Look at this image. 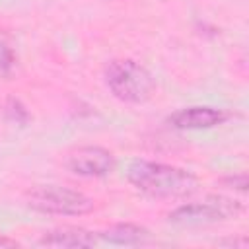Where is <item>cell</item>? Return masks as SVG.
Returning <instances> with one entry per match:
<instances>
[{"instance_id": "5", "label": "cell", "mask_w": 249, "mask_h": 249, "mask_svg": "<svg viewBox=\"0 0 249 249\" xmlns=\"http://www.w3.org/2000/svg\"><path fill=\"white\" fill-rule=\"evenodd\" d=\"M66 165L82 177H103L115 167V158L101 146H82L68 156Z\"/></svg>"}, {"instance_id": "10", "label": "cell", "mask_w": 249, "mask_h": 249, "mask_svg": "<svg viewBox=\"0 0 249 249\" xmlns=\"http://www.w3.org/2000/svg\"><path fill=\"white\" fill-rule=\"evenodd\" d=\"M6 113H8V117H10L12 121H16V123H25V121H27V111H25V107H23L18 99H10V101H8Z\"/></svg>"}, {"instance_id": "4", "label": "cell", "mask_w": 249, "mask_h": 249, "mask_svg": "<svg viewBox=\"0 0 249 249\" xmlns=\"http://www.w3.org/2000/svg\"><path fill=\"white\" fill-rule=\"evenodd\" d=\"M241 204L224 196H210L204 202H191L175 208L169 214V222L179 226H206L235 218L241 212Z\"/></svg>"}, {"instance_id": "9", "label": "cell", "mask_w": 249, "mask_h": 249, "mask_svg": "<svg viewBox=\"0 0 249 249\" xmlns=\"http://www.w3.org/2000/svg\"><path fill=\"white\" fill-rule=\"evenodd\" d=\"M16 66V53L12 49L10 37L0 31V78H8Z\"/></svg>"}, {"instance_id": "2", "label": "cell", "mask_w": 249, "mask_h": 249, "mask_svg": "<svg viewBox=\"0 0 249 249\" xmlns=\"http://www.w3.org/2000/svg\"><path fill=\"white\" fill-rule=\"evenodd\" d=\"M105 82L111 93L124 103H144L156 88L152 74L130 58L111 60L105 68Z\"/></svg>"}, {"instance_id": "8", "label": "cell", "mask_w": 249, "mask_h": 249, "mask_svg": "<svg viewBox=\"0 0 249 249\" xmlns=\"http://www.w3.org/2000/svg\"><path fill=\"white\" fill-rule=\"evenodd\" d=\"M99 237L113 245H138L148 239V230L136 224H115L99 231Z\"/></svg>"}, {"instance_id": "3", "label": "cell", "mask_w": 249, "mask_h": 249, "mask_svg": "<svg viewBox=\"0 0 249 249\" xmlns=\"http://www.w3.org/2000/svg\"><path fill=\"white\" fill-rule=\"evenodd\" d=\"M27 202L37 212L56 216H84L93 210V200L89 196L58 185L33 189L27 196Z\"/></svg>"}, {"instance_id": "7", "label": "cell", "mask_w": 249, "mask_h": 249, "mask_svg": "<svg viewBox=\"0 0 249 249\" xmlns=\"http://www.w3.org/2000/svg\"><path fill=\"white\" fill-rule=\"evenodd\" d=\"M95 233L82 230V228H72V226H64V228H56L47 231L41 239L39 245H47V247H93L97 243Z\"/></svg>"}, {"instance_id": "11", "label": "cell", "mask_w": 249, "mask_h": 249, "mask_svg": "<svg viewBox=\"0 0 249 249\" xmlns=\"http://www.w3.org/2000/svg\"><path fill=\"white\" fill-rule=\"evenodd\" d=\"M0 247H18V241H16V239H10V237L0 235Z\"/></svg>"}, {"instance_id": "6", "label": "cell", "mask_w": 249, "mask_h": 249, "mask_svg": "<svg viewBox=\"0 0 249 249\" xmlns=\"http://www.w3.org/2000/svg\"><path fill=\"white\" fill-rule=\"evenodd\" d=\"M228 119V115L222 109L214 107H185L175 111L167 121L181 130H198V128H212L216 124H222Z\"/></svg>"}, {"instance_id": "1", "label": "cell", "mask_w": 249, "mask_h": 249, "mask_svg": "<svg viewBox=\"0 0 249 249\" xmlns=\"http://www.w3.org/2000/svg\"><path fill=\"white\" fill-rule=\"evenodd\" d=\"M126 177L140 193L165 200L191 196L198 187V181L191 171L146 160L132 161L126 169Z\"/></svg>"}]
</instances>
